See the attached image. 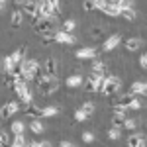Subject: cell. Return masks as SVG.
I'll use <instances>...</instances> for the list:
<instances>
[{
    "label": "cell",
    "instance_id": "cell-38",
    "mask_svg": "<svg viewBox=\"0 0 147 147\" xmlns=\"http://www.w3.org/2000/svg\"><path fill=\"white\" fill-rule=\"evenodd\" d=\"M45 2L49 4V6H53L55 10H59V0H45Z\"/></svg>",
    "mask_w": 147,
    "mask_h": 147
},
{
    "label": "cell",
    "instance_id": "cell-6",
    "mask_svg": "<svg viewBox=\"0 0 147 147\" xmlns=\"http://www.w3.org/2000/svg\"><path fill=\"white\" fill-rule=\"evenodd\" d=\"M43 73L51 79H57L59 77V63H57L55 57H47L45 63H43Z\"/></svg>",
    "mask_w": 147,
    "mask_h": 147
},
{
    "label": "cell",
    "instance_id": "cell-18",
    "mask_svg": "<svg viewBox=\"0 0 147 147\" xmlns=\"http://www.w3.org/2000/svg\"><path fill=\"white\" fill-rule=\"evenodd\" d=\"M10 131H12V136H24L26 124H24L22 120H14V122L10 124Z\"/></svg>",
    "mask_w": 147,
    "mask_h": 147
},
{
    "label": "cell",
    "instance_id": "cell-16",
    "mask_svg": "<svg viewBox=\"0 0 147 147\" xmlns=\"http://www.w3.org/2000/svg\"><path fill=\"white\" fill-rule=\"evenodd\" d=\"M77 59H94L96 57V49L94 47H80L79 51L75 53Z\"/></svg>",
    "mask_w": 147,
    "mask_h": 147
},
{
    "label": "cell",
    "instance_id": "cell-7",
    "mask_svg": "<svg viewBox=\"0 0 147 147\" xmlns=\"http://www.w3.org/2000/svg\"><path fill=\"white\" fill-rule=\"evenodd\" d=\"M53 39H55V43H63V45H73V43H77V37H75V35L67 34V32H61V30L53 32Z\"/></svg>",
    "mask_w": 147,
    "mask_h": 147
},
{
    "label": "cell",
    "instance_id": "cell-34",
    "mask_svg": "<svg viewBox=\"0 0 147 147\" xmlns=\"http://www.w3.org/2000/svg\"><path fill=\"white\" fill-rule=\"evenodd\" d=\"M82 141H84V143H92V141H94V134H92V131H88V129H86V131H82Z\"/></svg>",
    "mask_w": 147,
    "mask_h": 147
},
{
    "label": "cell",
    "instance_id": "cell-24",
    "mask_svg": "<svg viewBox=\"0 0 147 147\" xmlns=\"http://www.w3.org/2000/svg\"><path fill=\"white\" fill-rule=\"evenodd\" d=\"M79 110H80V112H82V114H84L86 118H90L92 114H94V110H96V108H94V104H92V102H84V104L80 106Z\"/></svg>",
    "mask_w": 147,
    "mask_h": 147
},
{
    "label": "cell",
    "instance_id": "cell-43",
    "mask_svg": "<svg viewBox=\"0 0 147 147\" xmlns=\"http://www.w3.org/2000/svg\"><path fill=\"white\" fill-rule=\"evenodd\" d=\"M2 8H4V2H0V10H2Z\"/></svg>",
    "mask_w": 147,
    "mask_h": 147
},
{
    "label": "cell",
    "instance_id": "cell-33",
    "mask_svg": "<svg viewBox=\"0 0 147 147\" xmlns=\"http://www.w3.org/2000/svg\"><path fill=\"white\" fill-rule=\"evenodd\" d=\"M51 43H55V39H53V34H45V35H41V45L49 47Z\"/></svg>",
    "mask_w": 147,
    "mask_h": 147
},
{
    "label": "cell",
    "instance_id": "cell-10",
    "mask_svg": "<svg viewBox=\"0 0 147 147\" xmlns=\"http://www.w3.org/2000/svg\"><path fill=\"white\" fill-rule=\"evenodd\" d=\"M120 41H122V37H120L118 34L106 37V39H104V43H102V51H106V53H108V51H114L116 47L120 45Z\"/></svg>",
    "mask_w": 147,
    "mask_h": 147
},
{
    "label": "cell",
    "instance_id": "cell-26",
    "mask_svg": "<svg viewBox=\"0 0 147 147\" xmlns=\"http://www.w3.org/2000/svg\"><path fill=\"white\" fill-rule=\"evenodd\" d=\"M125 118H127L125 114H112V127H122Z\"/></svg>",
    "mask_w": 147,
    "mask_h": 147
},
{
    "label": "cell",
    "instance_id": "cell-35",
    "mask_svg": "<svg viewBox=\"0 0 147 147\" xmlns=\"http://www.w3.org/2000/svg\"><path fill=\"white\" fill-rule=\"evenodd\" d=\"M82 10H86V12L96 10V6H94V0H84V2H82Z\"/></svg>",
    "mask_w": 147,
    "mask_h": 147
},
{
    "label": "cell",
    "instance_id": "cell-44",
    "mask_svg": "<svg viewBox=\"0 0 147 147\" xmlns=\"http://www.w3.org/2000/svg\"><path fill=\"white\" fill-rule=\"evenodd\" d=\"M0 71H2V59H0Z\"/></svg>",
    "mask_w": 147,
    "mask_h": 147
},
{
    "label": "cell",
    "instance_id": "cell-45",
    "mask_svg": "<svg viewBox=\"0 0 147 147\" xmlns=\"http://www.w3.org/2000/svg\"><path fill=\"white\" fill-rule=\"evenodd\" d=\"M139 147H145V145H139Z\"/></svg>",
    "mask_w": 147,
    "mask_h": 147
},
{
    "label": "cell",
    "instance_id": "cell-41",
    "mask_svg": "<svg viewBox=\"0 0 147 147\" xmlns=\"http://www.w3.org/2000/svg\"><path fill=\"white\" fill-rule=\"evenodd\" d=\"M106 2H110V4H118L120 0H106Z\"/></svg>",
    "mask_w": 147,
    "mask_h": 147
},
{
    "label": "cell",
    "instance_id": "cell-36",
    "mask_svg": "<svg viewBox=\"0 0 147 147\" xmlns=\"http://www.w3.org/2000/svg\"><path fill=\"white\" fill-rule=\"evenodd\" d=\"M73 120H75V122H84V120H88V118L80 112V110H75V114H73Z\"/></svg>",
    "mask_w": 147,
    "mask_h": 147
},
{
    "label": "cell",
    "instance_id": "cell-19",
    "mask_svg": "<svg viewBox=\"0 0 147 147\" xmlns=\"http://www.w3.org/2000/svg\"><path fill=\"white\" fill-rule=\"evenodd\" d=\"M82 82H84L82 75H71V77H67V80H65V84H67L69 88H79Z\"/></svg>",
    "mask_w": 147,
    "mask_h": 147
},
{
    "label": "cell",
    "instance_id": "cell-20",
    "mask_svg": "<svg viewBox=\"0 0 147 147\" xmlns=\"http://www.w3.org/2000/svg\"><path fill=\"white\" fill-rule=\"evenodd\" d=\"M59 106H45V108H41V112H39V116L41 118H55V116H59Z\"/></svg>",
    "mask_w": 147,
    "mask_h": 147
},
{
    "label": "cell",
    "instance_id": "cell-13",
    "mask_svg": "<svg viewBox=\"0 0 147 147\" xmlns=\"http://www.w3.org/2000/svg\"><path fill=\"white\" fill-rule=\"evenodd\" d=\"M147 90V84L143 82V80H137V82H134L131 86H129V92L127 94H134V96H143Z\"/></svg>",
    "mask_w": 147,
    "mask_h": 147
},
{
    "label": "cell",
    "instance_id": "cell-46",
    "mask_svg": "<svg viewBox=\"0 0 147 147\" xmlns=\"http://www.w3.org/2000/svg\"><path fill=\"white\" fill-rule=\"evenodd\" d=\"M0 147H2V145H0Z\"/></svg>",
    "mask_w": 147,
    "mask_h": 147
},
{
    "label": "cell",
    "instance_id": "cell-37",
    "mask_svg": "<svg viewBox=\"0 0 147 147\" xmlns=\"http://www.w3.org/2000/svg\"><path fill=\"white\" fill-rule=\"evenodd\" d=\"M139 67H141V69H145V67H147V57H145V55L139 57Z\"/></svg>",
    "mask_w": 147,
    "mask_h": 147
},
{
    "label": "cell",
    "instance_id": "cell-39",
    "mask_svg": "<svg viewBox=\"0 0 147 147\" xmlns=\"http://www.w3.org/2000/svg\"><path fill=\"white\" fill-rule=\"evenodd\" d=\"M59 147H77V145H75V143H71V141H61Z\"/></svg>",
    "mask_w": 147,
    "mask_h": 147
},
{
    "label": "cell",
    "instance_id": "cell-22",
    "mask_svg": "<svg viewBox=\"0 0 147 147\" xmlns=\"http://www.w3.org/2000/svg\"><path fill=\"white\" fill-rule=\"evenodd\" d=\"M88 35L92 39H102L104 37V28L102 26H90L88 28Z\"/></svg>",
    "mask_w": 147,
    "mask_h": 147
},
{
    "label": "cell",
    "instance_id": "cell-9",
    "mask_svg": "<svg viewBox=\"0 0 147 147\" xmlns=\"http://www.w3.org/2000/svg\"><path fill=\"white\" fill-rule=\"evenodd\" d=\"M18 110H20V104H18V102H6V104L0 108V118H2V120H10V116H14Z\"/></svg>",
    "mask_w": 147,
    "mask_h": 147
},
{
    "label": "cell",
    "instance_id": "cell-23",
    "mask_svg": "<svg viewBox=\"0 0 147 147\" xmlns=\"http://www.w3.org/2000/svg\"><path fill=\"white\" fill-rule=\"evenodd\" d=\"M75 28H77V20H73V18H67L61 24V32H67V34H73Z\"/></svg>",
    "mask_w": 147,
    "mask_h": 147
},
{
    "label": "cell",
    "instance_id": "cell-1",
    "mask_svg": "<svg viewBox=\"0 0 147 147\" xmlns=\"http://www.w3.org/2000/svg\"><path fill=\"white\" fill-rule=\"evenodd\" d=\"M35 82H37V92L43 96H51L59 90V79H51L47 75H41L39 79H35Z\"/></svg>",
    "mask_w": 147,
    "mask_h": 147
},
{
    "label": "cell",
    "instance_id": "cell-3",
    "mask_svg": "<svg viewBox=\"0 0 147 147\" xmlns=\"http://www.w3.org/2000/svg\"><path fill=\"white\" fill-rule=\"evenodd\" d=\"M122 86V80L118 79V77H106V80L100 84V88H98V92L100 94H104V96H112V94H116L118 92V88Z\"/></svg>",
    "mask_w": 147,
    "mask_h": 147
},
{
    "label": "cell",
    "instance_id": "cell-14",
    "mask_svg": "<svg viewBox=\"0 0 147 147\" xmlns=\"http://www.w3.org/2000/svg\"><path fill=\"white\" fill-rule=\"evenodd\" d=\"M141 45H143V41H141L139 37H129V39H125V41H124L125 51H129V53H134V51H137V49H139Z\"/></svg>",
    "mask_w": 147,
    "mask_h": 147
},
{
    "label": "cell",
    "instance_id": "cell-27",
    "mask_svg": "<svg viewBox=\"0 0 147 147\" xmlns=\"http://www.w3.org/2000/svg\"><path fill=\"white\" fill-rule=\"evenodd\" d=\"M2 84H4L6 88H14V84H16V79L12 77L10 73H4V77H2Z\"/></svg>",
    "mask_w": 147,
    "mask_h": 147
},
{
    "label": "cell",
    "instance_id": "cell-25",
    "mask_svg": "<svg viewBox=\"0 0 147 147\" xmlns=\"http://www.w3.org/2000/svg\"><path fill=\"white\" fill-rule=\"evenodd\" d=\"M106 136H108V139H112V141H118V139H122V129L120 127H110L106 131Z\"/></svg>",
    "mask_w": 147,
    "mask_h": 147
},
{
    "label": "cell",
    "instance_id": "cell-5",
    "mask_svg": "<svg viewBox=\"0 0 147 147\" xmlns=\"http://www.w3.org/2000/svg\"><path fill=\"white\" fill-rule=\"evenodd\" d=\"M20 67H22V73H24V77H26V82H28V80L34 79V73L37 71L39 63L35 59H24L22 63H20Z\"/></svg>",
    "mask_w": 147,
    "mask_h": 147
},
{
    "label": "cell",
    "instance_id": "cell-11",
    "mask_svg": "<svg viewBox=\"0 0 147 147\" xmlns=\"http://www.w3.org/2000/svg\"><path fill=\"white\" fill-rule=\"evenodd\" d=\"M24 24V14H22V8H16V10L12 12L10 16V26L14 28V30H20Z\"/></svg>",
    "mask_w": 147,
    "mask_h": 147
},
{
    "label": "cell",
    "instance_id": "cell-4",
    "mask_svg": "<svg viewBox=\"0 0 147 147\" xmlns=\"http://www.w3.org/2000/svg\"><path fill=\"white\" fill-rule=\"evenodd\" d=\"M12 90L16 92V96H18V100L22 102V104H32V102H34V96H32V90H30V86H28L26 82H16Z\"/></svg>",
    "mask_w": 147,
    "mask_h": 147
},
{
    "label": "cell",
    "instance_id": "cell-30",
    "mask_svg": "<svg viewBox=\"0 0 147 147\" xmlns=\"http://www.w3.org/2000/svg\"><path fill=\"white\" fill-rule=\"evenodd\" d=\"M12 67H14V61H12L10 55H6L4 59H2V69H4V73H10Z\"/></svg>",
    "mask_w": 147,
    "mask_h": 147
},
{
    "label": "cell",
    "instance_id": "cell-17",
    "mask_svg": "<svg viewBox=\"0 0 147 147\" xmlns=\"http://www.w3.org/2000/svg\"><path fill=\"white\" fill-rule=\"evenodd\" d=\"M26 53H28V49L24 45H20L14 53H10V57H12V61H14V65H20L24 59H26Z\"/></svg>",
    "mask_w": 147,
    "mask_h": 147
},
{
    "label": "cell",
    "instance_id": "cell-15",
    "mask_svg": "<svg viewBox=\"0 0 147 147\" xmlns=\"http://www.w3.org/2000/svg\"><path fill=\"white\" fill-rule=\"evenodd\" d=\"M145 145V134H131L127 137V147H139Z\"/></svg>",
    "mask_w": 147,
    "mask_h": 147
},
{
    "label": "cell",
    "instance_id": "cell-31",
    "mask_svg": "<svg viewBox=\"0 0 147 147\" xmlns=\"http://www.w3.org/2000/svg\"><path fill=\"white\" fill-rule=\"evenodd\" d=\"M0 143H2V147H10V136L6 129H0Z\"/></svg>",
    "mask_w": 147,
    "mask_h": 147
},
{
    "label": "cell",
    "instance_id": "cell-42",
    "mask_svg": "<svg viewBox=\"0 0 147 147\" xmlns=\"http://www.w3.org/2000/svg\"><path fill=\"white\" fill-rule=\"evenodd\" d=\"M26 2H30V4H35V2H37V0H26Z\"/></svg>",
    "mask_w": 147,
    "mask_h": 147
},
{
    "label": "cell",
    "instance_id": "cell-29",
    "mask_svg": "<svg viewBox=\"0 0 147 147\" xmlns=\"http://www.w3.org/2000/svg\"><path fill=\"white\" fill-rule=\"evenodd\" d=\"M106 71V65H104V61H94L90 67V73H104Z\"/></svg>",
    "mask_w": 147,
    "mask_h": 147
},
{
    "label": "cell",
    "instance_id": "cell-40",
    "mask_svg": "<svg viewBox=\"0 0 147 147\" xmlns=\"http://www.w3.org/2000/svg\"><path fill=\"white\" fill-rule=\"evenodd\" d=\"M12 4H14V6H20V8H22L24 4H26V0H12Z\"/></svg>",
    "mask_w": 147,
    "mask_h": 147
},
{
    "label": "cell",
    "instance_id": "cell-8",
    "mask_svg": "<svg viewBox=\"0 0 147 147\" xmlns=\"http://www.w3.org/2000/svg\"><path fill=\"white\" fill-rule=\"evenodd\" d=\"M34 30L37 34L45 35V34H53V18H43L41 22H37L34 26Z\"/></svg>",
    "mask_w": 147,
    "mask_h": 147
},
{
    "label": "cell",
    "instance_id": "cell-21",
    "mask_svg": "<svg viewBox=\"0 0 147 147\" xmlns=\"http://www.w3.org/2000/svg\"><path fill=\"white\" fill-rule=\"evenodd\" d=\"M28 127H30V131H32V134H35V136H41V134L45 131V125L41 124V120H32Z\"/></svg>",
    "mask_w": 147,
    "mask_h": 147
},
{
    "label": "cell",
    "instance_id": "cell-12",
    "mask_svg": "<svg viewBox=\"0 0 147 147\" xmlns=\"http://www.w3.org/2000/svg\"><path fill=\"white\" fill-rule=\"evenodd\" d=\"M22 110H24V114H26V116H30L32 120H39V118H41V116H39L41 108H39V106H35L34 102H32V104H26Z\"/></svg>",
    "mask_w": 147,
    "mask_h": 147
},
{
    "label": "cell",
    "instance_id": "cell-28",
    "mask_svg": "<svg viewBox=\"0 0 147 147\" xmlns=\"http://www.w3.org/2000/svg\"><path fill=\"white\" fill-rule=\"evenodd\" d=\"M136 127H137V122H136V120H131V118H125L120 129L124 131V129H136Z\"/></svg>",
    "mask_w": 147,
    "mask_h": 147
},
{
    "label": "cell",
    "instance_id": "cell-32",
    "mask_svg": "<svg viewBox=\"0 0 147 147\" xmlns=\"http://www.w3.org/2000/svg\"><path fill=\"white\" fill-rule=\"evenodd\" d=\"M98 88H100V84H96V82H90V80L84 82V90L86 92H98Z\"/></svg>",
    "mask_w": 147,
    "mask_h": 147
},
{
    "label": "cell",
    "instance_id": "cell-2",
    "mask_svg": "<svg viewBox=\"0 0 147 147\" xmlns=\"http://www.w3.org/2000/svg\"><path fill=\"white\" fill-rule=\"evenodd\" d=\"M114 106L124 108V110H139L141 108V100L137 96H134V94H124V96H120V100L114 102Z\"/></svg>",
    "mask_w": 147,
    "mask_h": 147
}]
</instances>
